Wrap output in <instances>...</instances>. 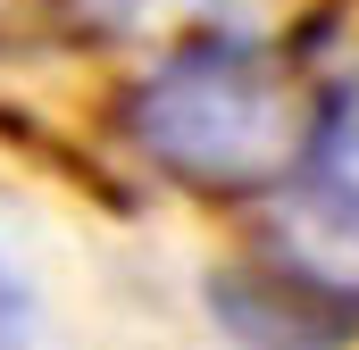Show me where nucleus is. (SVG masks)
Here are the masks:
<instances>
[{
  "instance_id": "7ed1b4c3",
  "label": "nucleus",
  "mask_w": 359,
  "mask_h": 350,
  "mask_svg": "<svg viewBox=\"0 0 359 350\" xmlns=\"http://www.w3.org/2000/svg\"><path fill=\"white\" fill-rule=\"evenodd\" d=\"M100 34H159V25H192V34H259L292 0H76Z\"/></svg>"
},
{
  "instance_id": "f257e3e1",
  "label": "nucleus",
  "mask_w": 359,
  "mask_h": 350,
  "mask_svg": "<svg viewBox=\"0 0 359 350\" xmlns=\"http://www.w3.org/2000/svg\"><path fill=\"white\" fill-rule=\"evenodd\" d=\"M326 117H334V100H318L251 34H201L159 76H142L134 108H126L151 167H168L176 183H201V192L292 183L309 142L326 134Z\"/></svg>"
},
{
  "instance_id": "f03ea898",
  "label": "nucleus",
  "mask_w": 359,
  "mask_h": 350,
  "mask_svg": "<svg viewBox=\"0 0 359 350\" xmlns=\"http://www.w3.org/2000/svg\"><path fill=\"white\" fill-rule=\"evenodd\" d=\"M292 259L359 292V108H334L292 167Z\"/></svg>"
},
{
  "instance_id": "20e7f679",
  "label": "nucleus",
  "mask_w": 359,
  "mask_h": 350,
  "mask_svg": "<svg viewBox=\"0 0 359 350\" xmlns=\"http://www.w3.org/2000/svg\"><path fill=\"white\" fill-rule=\"evenodd\" d=\"M25 326H34V309H25V284H17V267L0 259V350H25Z\"/></svg>"
}]
</instances>
